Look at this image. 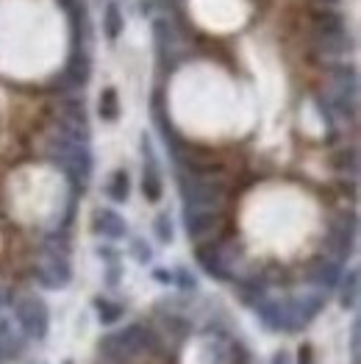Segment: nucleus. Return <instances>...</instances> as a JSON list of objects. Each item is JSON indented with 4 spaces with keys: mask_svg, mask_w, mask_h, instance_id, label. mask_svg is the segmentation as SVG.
<instances>
[{
    "mask_svg": "<svg viewBox=\"0 0 361 364\" xmlns=\"http://www.w3.org/2000/svg\"><path fill=\"white\" fill-rule=\"evenodd\" d=\"M45 156L67 176V181L72 183L75 192H84V186L90 183L92 176V153L87 142L67 139V136L53 131L48 145H45Z\"/></svg>",
    "mask_w": 361,
    "mask_h": 364,
    "instance_id": "f257e3e1",
    "label": "nucleus"
},
{
    "mask_svg": "<svg viewBox=\"0 0 361 364\" xmlns=\"http://www.w3.org/2000/svg\"><path fill=\"white\" fill-rule=\"evenodd\" d=\"M180 200L183 212H222L228 203V186L211 173H180Z\"/></svg>",
    "mask_w": 361,
    "mask_h": 364,
    "instance_id": "f03ea898",
    "label": "nucleus"
},
{
    "mask_svg": "<svg viewBox=\"0 0 361 364\" xmlns=\"http://www.w3.org/2000/svg\"><path fill=\"white\" fill-rule=\"evenodd\" d=\"M100 350L109 356V359H117V362H128V359H136V356H148V353H158L161 350V339L158 334L142 326V323H134V326H125L114 334H106L100 339Z\"/></svg>",
    "mask_w": 361,
    "mask_h": 364,
    "instance_id": "7ed1b4c3",
    "label": "nucleus"
},
{
    "mask_svg": "<svg viewBox=\"0 0 361 364\" xmlns=\"http://www.w3.org/2000/svg\"><path fill=\"white\" fill-rule=\"evenodd\" d=\"M311 28H314V48L328 56V59H342L353 50V36L347 31L345 17L336 9H317L311 14Z\"/></svg>",
    "mask_w": 361,
    "mask_h": 364,
    "instance_id": "20e7f679",
    "label": "nucleus"
},
{
    "mask_svg": "<svg viewBox=\"0 0 361 364\" xmlns=\"http://www.w3.org/2000/svg\"><path fill=\"white\" fill-rule=\"evenodd\" d=\"M33 278L45 289H64L72 281V267H70V250L64 240H48L42 253L36 256L33 264Z\"/></svg>",
    "mask_w": 361,
    "mask_h": 364,
    "instance_id": "39448f33",
    "label": "nucleus"
},
{
    "mask_svg": "<svg viewBox=\"0 0 361 364\" xmlns=\"http://www.w3.org/2000/svg\"><path fill=\"white\" fill-rule=\"evenodd\" d=\"M14 320H17L20 331L36 342H42L50 331V311H48L45 301L36 295H17L14 298Z\"/></svg>",
    "mask_w": 361,
    "mask_h": 364,
    "instance_id": "423d86ee",
    "label": "nucleus"
},
{
    "mask_svg": "<svg viewBox=\"0 0 361 364\" xmlns=\"http://www.w3.org/2000/svg\"><path fill=\"white\" fill-rule=\"evenodd\" d=\"M331 92H328V100L331 106L342 114V117H356V109H359V73L347 64H339L331 70Z\"/></svg>",
    "mask_w": 361,
    "mask_h": 364,
    "instance_id": "0eeeda50",
    "label": "nucleus"
},
{
    "mask_svg": "<svg viewBox=\"0 0 361 364\" xmlns=\"http://www.w3.org/2000/svg\"><path fill=\"white\" fill-rule=\"evenodd\" d=\"M198 264L217 281H234V264H237V245L228 242H206L195 250Z\"/></svg>",
    "mask_w": 361,
    "mask_h": 364,
    "instance_id": "6e6552de",
    "label": "nucleus"
},
{
    "mask_svg": "<svg viewBox=\"0 0 361 364\" xmlns=\"http://www.w3.org/2000/svg\"><path fill=\"white\" fill-rule=\"evenodd\" d=\"M90 75H92L90 48H72L70 50V59H67L64 70H61V75L56 78V90L61 92L84 90L90 84Z\"/></svg>",
    "mask_w": 361,
    "mask_h": 364,
    "instance_id": "1a4fd4ad",
    "label": "nucleus"
},
{
    "mask_svg": "<svg viewBox=\"0 0 361 364\" xmlns=\"http://www.w3.org/2000/svg\"><path fill=\"white\" fill-rule=\"evenodd\" d=\"M356 234H359L356 214H345V217L333 220L331 228H328V237H325V247H328L331 259L345 262L356 247Z\"/></svg>",
    "mask_w": 361,
    "mask_h": 364,
    "instance_id": "9d476101",
    "label": "nucleus"
},
{
    "mask_svg": "<svg viewBox=\"0 0 361 364\" xmlns=\"http://www.w3.org/2000/svg\"><path fill=\"white\" fill-rule=\"evenodd\" d=\"M142 151H145V167H142V195L148 203H158L164 195V181H161V170L158 161L153 156V148L148 142V136L142 139Z\"/></svg>",
    "mask_w": 361,
    "mask_h": 364,
    "instance_id": "9b49d317",
    "label": "nucleus"
},
{
    "mask_svg": "<svg viewBox=\"0 0 361 364\" xmlns=\"http://www.w3.org/2000/svg\"><path fill=\"white\" fill-rule=\"evenodd\" d=\"M289 304H292V320H295V331H298V328L308 326V323L323 311V306H325V292H320V289L303 292L298 298H289Z\"/></svg>",
    "mask_w": 361,
    "mask_h": 364,
    "instance_id": "f8f14e48",
    "label": "nucleus"
},
{
    "mask_svg": "<svg viewBox=\"0 0 361 364\" xmlns=\"http://www.w3.org/2000/svg\"><path fill=\"white\" fill-rule=\"evenodd\" d=\"M92 234L114 242V240H125L128 225H125L120 212H114V209H97V212L92 214Z\"/></svg>",
    "mask_w": 361,
    "mask_h": 364,
    "instance_id": "ddd939ff",
    "label": "nucleus"
},
{
    "mask_svg": "<svg viewBox=\"0 0 361 364\" xmlns=\"http://www.w3.org/2000/svg\"><path fill=\"white\" fill-rule=\"evenodd\" d=\"M222 225V212H183V228L189 240L200 242Z\"/></svg>",
    "mask_w": 361,
    "mask_h": 364,
    "instance_id": "4468645a",
    "label": "nucleus"
},
{
    "mask_svg": "<svg viewBox=\"0 0 361 364\" xmlns=\"http://www.w3.org/2000/svg\"><path fill=\"white\" fill-rule=\"evenodd\" d=\"M342 262L339 259H331V256H325V259H320L314 267H311V273H308V281L320 289V292H328V289H336L339 287V281H342Z\"/></svg>",
    "mask_w": 361,
    "mask_h": 364,
    "instance_id": "2eb2a0df",
    "label": "nucleus"
},
{
    "mask_svg": "<svg viewBox=\"0 0 361 364\" xmlns=\"http://www.w3.org/2000/svg\"><path fill=\"white\" fill-rule=\"evenodd\" d=\"M153 39H156L158 56L164 61L176 53V28H173L170 17H158V20L153 23Z\"/></svg>",
    "mask_w": 361,
    "mask_h": 364,
    "instance_id": "dca6fc26",
    "label": "nucleus"
},
{
    "mask_svg": "<svg viewBox=\"0 0 361 364\" xmlns=\"http://www.w3.org/2000/svg\"><path fill=\"white\" fill-rule=\"evenodd\" d=\"M125 31V17H122V9L117 0H109L106 9H103V33L109 42H117L120 33Z\"/></svg>",
    "mask_w": 361,
    "mask_h": 364,
    "instance_id": "f3484780",
    "label": "nucleus"
},
{
    "mask_svg": "<svg viewBox=\"0 0 361 364\" xmlns=\"http://www.w3.org/2000/svg\"><path fill=\"white\" fill-rule=\"evenodd\" d=\"M97 114L103 122H117L120 120V95L114 87H106L97 97Z\"/></svg>",
    "mask_w": 361,
    "mask_h": 364,
    "instance_id": "a211bd4d",
    "label": "nucleus"
},
{
    "mask_svg": "<svg viewBox=\"0 0 361 364\" xmlns=\"http://www.w3.org/2000/svg\"><path fill=\"white\" fill-rule=\"evenodd\" d=\"M106 195H109L114 203H125V200L131 198V176H128V170H114V173L109 176Z\"/></svg>",
    "mask_w": 361,
    "mask_h": 364,
    "instance_id": "6ab92c4d",
    "label": "nucleus"
},
{
    "mask_svg": "<svg viewBox=\"0 0 361 364\" xmlns=\"http://www.w3.org/2000/svg\"><path fill=\"white\" fill-rule=\"evenodd\" d=\"M339 304L345 309H356L359 306V270L342 273L339 281Z\"/></svg>",
    "mask_w": 361,
    "mask_h": 364,
    "instance_id": "aec40b11",
    "label": "nucleus"
},
{
    "mask_svg": "<svg viewBox=\"0 0 361 364\" xmlns=\"http://www.w3.org/2000/svg\"><path fill=\"white\" fill-rule=\"evenodd\" d=\"M95 309H97V320L103 326H114L122 317V306L114 304V301H106V298H97L95 301Z\"/></svg>",
    "mask_w": 361,
    "mask_h": 364,
    "instance_id": "412c9836",
    "label": "nucleus"
},
{
    "mask_svg": "<svg viewBox=\"0 0 361 364\" xmlns=\"http://www.w3.org/2000/svg\"><path fill=\"white\" fill-rule=\"evenodd\" d=\"M153 231H156V237H158V242H173L176 240V228H173V220H170V214L161 212L156 217V223H153Z\"/></svg>",
    "mask_w": 361,
    "mask_h": 364,
    "instance_id": "4be33fe9",
    "label": "nucleus"
},
{
    "mask_svg": "<svg viewBox=\"0 0 361 364\" xmlns=\"http://www.w3.org/2000/svg\"><path fill=\"white\" fill-rule=\"evenodd\" d=\"M333 164L342 170V173H350V176H356L359 173V153L356 148H350V151H342L336 159H333Z\"/></svg>",
    "mask_w": 361,
    "mask_h": 364,
    "instance_id": "5701e85b",
    "label": "nucleus"
},
{
    "mask_svg": "<svg viewBox=\"0 0 361 364\" xmlns=\"http://www.w3.org/2000/svg\"><path fill=\"white\" fill-rule=\"evenodd\" d=\"M173 284H178L183 289H195V287H198L195 275H189L186 270H176V273H173Z\"/></svg>",
    "mask_w": 361,
    "mask_h": 364,
    "instance_id": "b1692460",
    "label": "nucleus"
},
{
    "mask_svg": "<svg viewBox=\"0 0 361 364\" xmlns=\"http://www.w3.org/2000/svg\"><path fill=\"white\" fill-rule=\"evenodd\" d=\"M134 253H136V259H139L142 264H148V262L153 259V250L151 247H145L142 240H136V242H134Z\"/></svg>",
    "mask_w": 361,
    "mask_h": 364,
    "instance_id": "393cba45",
    "label": "nucleus"
},
{
    "mask_svg": "<svg viewBox=\"0 0 361 364\" xmlns=\"http://www.w3.org/2000/svg\"><path fill=\"white\" fill-rule=\"evenodd\" d=\"M350 350H353V364H359V323H353V334H350Z\"/></svg>",
    "mask_w": 361,
    "mask_h": 364,
    "instance_id": "a878e982",
    "label": "nucleus"
},
{
    "mask_svg": "<svg viewBox=\"0 0 361 364\" xmlns=\"http://www.w3.org/2000/svg\"><path fill=\"white\" fill-rule=\"evenodd\" d=\"M301 364H314V356H311V345H303V348H301Z\"/></svg>",
    "mask_w": 361,
    "mask_h": 364,
    "instance_id": "bb28decb",
    "label": "nucleus"
},
{
    "mask_svg": "<svg viewBox=\"0 0 361 364\" xmlns=\"http://www.w3.org/2000/svg\"><path fill=\"white\" fill-rule=\"evenodd\" d=\"M270 364H292V359H289V353H286V350H278V353L272 356Z\"/></svg>",
    "mask_w": 361,
    "mask_h": 364,
    "instance_id": "cd10ccee",
    "label": "nucleus"
},
{
    "mask_svg": "<svg viewBox=\"0 0 361 364\" xmlns=\"http://www.w3.org/2000/svg\"><path fill=\"white\" fill-rule=\"evenodd\" d=\"M317 3H320V6H328V9H333L339 0H317Z\"/></svg>",
    "mask_w": 361,
    "mask_h": 364,
    "instance_id": "c85d7f7f",
    "label": "nucleus"
},
{
    "mask_svg": "<svg viewBox=\"0 0 361 364\" xmlns=\"http://www.w3.org/2000/svg\"><path fill=\"white\" fill-rule=\"evenodd\" d=\"M3 359H6V353H3V348H0V362H3Z\"/></svg>",
    "mask_w": 361,
    "mask_h": 364,
    "instance_id": "c756f323",
    "label": "nucleus"
}]
</instances>
